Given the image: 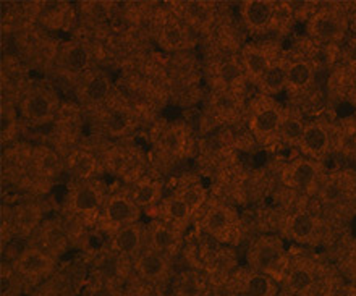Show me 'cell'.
I'll return each instance as SVG.
<instances>
[{
	"mask_svg": "<svg viewBox=\"0 0 356 296\" xmlns=\"http://www.w3.org/2000/svg\"><path fill=\"white\" fill-rule=\"evenodd\" d=\"M91 296H115V293H113L108 287H101V288L94 290V293Z\"/></svg>",
	"mask_w": 356,
	"mask_h": 296,
	"instance_id": "37",
	"label": "cell"
},
{
	"mask_svg": "<svg viewBox=\"0 0 356 296\" xmlns=\"http://www.w3.org/2000/svg\"><path fill=\"white\" fill-rule=\"evenodd\" d=\"M128 125V117L123 112H113L107 120V126L112 133H120Z\"/></svg>",
	"mask_w": 356,
	"mask_h": 296,
	"instance_id": "31",
	"label": "cell"
},
{
	"mask_svg": "<svg viewBox=\"0 0 356 296\" xmlns=\"http://www.w3.org/2000/svg\"><path fill=\"white\" fill-rule=\"evenodd\" d=\"M313 274L306 268H295L286 277L289 288L295 293H305L313 287Z\"/></svg>",
	"mask_w": 356,
	"mask_h": 296,
	"instance_id": "18",
	"label": "cell"
},
{
	"mask_svg": "<svg viewBox=\"0 0 356 296\" xmlns=\"http://www.w3.org/2000/svg\"><path fill=\"white\" fill-rule=\"evenodd\" d=\"M204 191H202L201 188H197V186H191V188H186L185 191H183L180 199L185 202V204L190 207L191 211H195L200 207L202 202H204Z\"/></svg>",
	"mask_w": 356,
	"mask_h": 296,
	"instance_id": "29",
	"label": "cell"
},
{
	"mask_svg": "<svg viewBox=\"0 0 356 296\" xmlns=\"http://www.w3.org/2000/svg\"><path fill=\"white\" fill-rule=\"evenodd\" d=\"M138 272L146 280H157L165 274L167 261L157 253H145L138 259Z\"/></svg>",
	"mask_w": 356,
	"mask_h": 296,
	"instance_id": "7",
	"label": "cell"
},
{
	"mask_svg": "<svg viewBox=\"0 0 356 296\" xmlns=\"http://www.w3.org/2000/svg\"><path fill=\"white\" fill-rule=\"evenodd\" d=\"M46 241L49 246L58 248V246H62L63 243H65V235H63L58 229H51V230H47V233H46Z\"/></svg>",
	"mask_w": 356,
	"mask_h": 296,
	"instance_id": "34",
	"label": "cell"
},
{
	"mask_svg": "<svg viewBox=\"0 0 356 296\" xmlns=\"http://www.w3.org/2000/svg\"><path fill=\"white\" fill-rule=\"evenodd\" d=\"M282 115L275 108H263L253 117V122H251V126L256 133L259 135H269V133H274L279 130L282 125Z\"/></svg>",
	"mask_w": 356,
	"mask_h": 296,
	"instance_id": "10",
	"label": "cell"
},
{
	"mask_svg": "<svg viewBox=\"0 0 356 296\" xmlns=\"http://www.w3.org/2000/svg\"><path fill=\"white\" fill-rule=\"evenodd\" d=\"M175 241V235L172 233L170 229H167V227H156L154 231H152V246L157 251H165L169 249L172 245H174Z\"/></svg>",
	"mask_w": 356,
	"mask_h": 296,
	"instance_id": "24",
	"label": "cell"
},
{
	"mask_svg": "<svg viewBox=\"0 0 356 296\" xmlns=\"http://www.w3.org/2000/svg\"><path fill=\"white\" fill-rule=\"evenodd\" d=\"M340 296H352V295H348V293H343V295H340Z\"/></svg>",
	"mask_w": 356,
	"mask_h": 296,
	"instance_id": "40",
	"label": "cell"
},
{
	"mask_svg": "<svg viewBox=\"0 0 356 296\" xmlns=\"http://www.w3.org/2000/svg\"><path fill=\"white\" fill-rule=\"evenodd\" d=\"M13 117L12 113L8 110H2V115H0V133H2V136H7L10 135V131H12L13 128Z\"/></svg>",
	"mask_w": 356,
	"mask_h": 296,
	"instance_id": "35",
	"label": "cell"
},
{
	"mask_svg": "<svg viewBox=\"0 0 356 296\" xmlns=\"http://www.w3.org/2000/svg\"><path fill=\"white\" fill-rule=\"evenodd\" d=\"M313 78V68L306 62H295L286 68V85L293 90H303Z\"/></svg>",
	"mask_w": 356,
	"mask_h": 296,
	"instance_id": "11",
	"label": "cell"
},
{
	"mask_svg": "<svg viewBox=\"0 0 356 296\" xmlns=\"http://www.w3.org/2000/svg\"><path fill=\"white\" fill-rule=\"evenodd\" d=\"M232 296H251V295L243 288V290H236V292L232 293Z\"/></svg>",
	"mask_w": 356,
	"mask_h": 296,
	"instance_id": "38",
	"label": "cell"
},
{
	"mask_svg": "<svg viewBox=\"0 0 356 296\" xmlns=\"http://www.w3.org/2000/svg\"><path fill=\"white\" fill-rule=\"evenodd\" d=\"M243 75V70L235 62H225L219 68V76L225 85H235Z\"/></svg>",
	"mask_w": 356,
	"mask_h": 296,
	"instance_id": "27",
	"label": "cell"
},
{
	"mask_svg": "<svg viewBox=\"0 0 356 296\" xmlns=\"http://www.w3.org/2000/svg\"><path fill=\"white\" fill-rule=\"evenodd\" d=\"M157 196V188L152 183H143L136 188L135 195H133V202L141 207H146L154 202Z\"/></svg>",
	"mask_w": 356,
	"mask_h": 296,
	"instance_id": "25",
	"label": "cell"
},
{
	"mask_svg": "<svg viewBox=\"0 0 356 296\" xmlns=\"http://www.w3.org/2000/svg\"><path fill=\"white\" fill-rule=\"evenodd\" d=\"M161 41L164 42L165 47L169 49H177L181 46L183 42V31L178 24H167V26L162 29Z\"/></svg>",
	"mask_w": 356,
	"mask_h": 296,
	"instance_id": "26",
	"label": "cell"
},
{
	"mask_svg": "<svg viewBox=\"0 0 356 296\" xmlns=\"http://www.w3.org/2000/svg\"><path fill=\"white\" fill-rule=\"evenodd\" d=\"M280 133L284 136V140L289 142H301L305 135V126L296 118H286V120L282 122Z\"/></svg>",
	"mask_w": 356,
	"mask_h": 296,
	"instance_id": "23",
	"label": "cell"
},
{
	"mask_svg": "<svg viewBox=\"0 0 356 296\" xmlns=\"http://www.w3.org/2000/svg\"><path fill=\"white\" fill-rule=\"evenodd\" d=\"M316 167L309 161H300L291 167V181L298 188H308L316 179Z\"/></svg>",
	"mask_w": 356,
	"mask_h": 296,
	"instance_id": "14",
	"label": "cell"
},
{
	"mask_svg": "<svg viewBox=\"0 0 356 296\" xmlns=\"http://www.w3.org/2000/svg\"><path fill=\"white\" fill-rule=\"evenodd\" d=\"M353 22H355V26H356V12H355V17H353Z\"/></svg>",
	"mask_w": 356,
	"mask_h": 296,
	"instance_id": "39",
	"label": "cell"
},
{
	"mask_svg": "<svg viewBox=\"0 0 356 296\" xmlns=\"http://www.w3.org/2000/svg\"><path fill=\"white\" fill-rule=\"evenodd\" d=\"M243 67L245 72L248 73L251 78H254V80H263V76L270 68V63L263 51L251 47L243 56Z\"/></svg>",
	"mask_w": 356,
	"mask_h": 296,
	"instance_id": "8",
	"label": "cell"
},
{
	"mask_svg": "<svg viewBox=\"0 0 356 296\" xmlns=\"http://www.w3.org/2000/svg\"><path fill=\"white\" fill-rule=\"evenodd\" d=\"M65 63L72 72H81L89 65V52L83 46H73L65 54Z\"/></svg>",
	"mask_w": 356,
	"mask_h": 296,
	"instance_id": "22",
	"label": "cell"
},
{
	"mask_svg": "<svg viewBox=\"0 0 356 296\" xmlns=\"http://www.w3.org/2000/svg\"><path fill=\"white\" fill-rule=\"evenodd\" d=\"M229 214H227V211L220 209V207L211 209L204 217V227L211 233H220V231H224L229 227Z\"/></svg>",
	"mask_w": 356,
	"mask_h": 296,
	"instance_id": "21",
	"label": "cell"
},
{
	"mask_svg": "<svg viewBox=\"0 0 356 296\" xmlns=\"http://www.w3.org/2000/svg\"><path fill=\"white\" fill-rule=\"evenodd\" d=\"M13 292V280L8 275H2L0 279V295L2 296H10Z\"/></svg>",
	"mask_w": 356,
	"mask_h": 296,
	"instance_id": "36",
	"label": "cell"
},
{
	"mask_svg": "<svg viewBox=\"0 0 356 296\" xmlns=\"http://www.w3.org/2000/svg\"><path fill=\"white\" fill-rule=\"evenodd\" d=\"M309 29L313 33V36L323 39V41H332V39L340 36L342 26H340L339 18L335 15L319 13L311 19Z\"/></svg>",
	"mask_w": 356,
	"mask_h": 296,
	"instance_id": "4",
	"label": "cell"
},
{
	"mask_svg": "<svg viewBox=\"0 0 356 296\" xmlns=\"http://www.w3.org/2000/svg\"><path fill=\"white\" fill-rule=\"evenodd\" d=\"M261 81L267 92L277 94L286 86V70L282 65H270Z\"/></svg>",
	"mask_w": 356,
	"mask_h": 296,
	"instance_id": "17",
	"label": "cell"
},
{
	"mask_svg": "<svg viewBox=\"0 0 356 296\" xmlns=\"http://www.w3.org/2000/svg\"><path fill=\"white\" fill-rule=\"evenodd\" d=\"M52 268V261L39 249H26L18 256L15 269L23 277H41Z\"/></svg>",
	"mask_w": 356,
	"mask_h": 296,
	"instance_id": "1",
	"label": "cell"
},
{
	"mask_svg": "<svg viewBox=\"0 0 356 296\" xmlns=\"http://www.w3.org/2000/svg\"><path fill=\"white\" fill-rule=\"evenodd\" d=\"M99 196L97 190H94L92 186H81L80 190H76V193L72 197L73 209L78 212H92L97 209L99 206Z\"/></svg>",
	"mask_w": 356,
	"mask_h": 296,
	"instance_id": "12",
	"label": "cell"
},
{
	"mask_svg": "<svg viewBox=\"0 0 356 296\" xmlns=\"http://www.w3.org/2000/svg\"><path fill=\"white\" fill-rule=\"evenodd\" d=\"M243 17L251 28L263 29L269 26L272 18H274V7L266 0H250L243 7Z\"/></svg>",
	"mask_w": 356,
	"mask_h": 296,
	"instance_id": "3",
	"label": "cell"
},
{
	"mask_svg": "<svg viewBox=\"0 0 356 296\" xmlns=\"http://www.w3.org/2000/svg\"><path fill=\"white\" fill-rule=\"evenodd\" d=\"M70 170L78 179H88L96 170V161L88 152H75L70 157Z\"/></svg>",
	"mask_w": 356,
	"mask_h": 296,
	"instance_id": "16",
	"label": "cell"
},
{
	"mask_svg": "<svg viewBox=\"0 0 356 296\" xmlns=\"http://www.w3.org/2000/svg\"><path fill=\"white\" fill-rule=\"evenodd\" d=\"M282 263H284V256H282L280 246L270 240L259 241L251 254V265H254L261 272H272Z\"/></svg>",
	"mask_w": 356,
	"mask_h": 296,
	"instance_id": "2",
	"label": "cell"
},
{
	"mask_svg": "<svg viewBox=\"0 0 356 296\" xmlns=\"http://www.w3.org/2000/svg\"><path fill=\"white\" fill-rule=\"evenodd\" d=\"M141 243V231L136 227H122L113 236V248L120 254H131L140 248Z\"/></svg>",
	"mask_w": 356,
	"mask_h": 296,
	"instance_id": "9",
	"label": "cell"
},
{
	"mask_svg": "<svg viewBox=\"0 0 356 296\" xmlns=\"http://www.w3.org/2000/svg\"><path fill=\"white\" fill-rule=\"evenodd\" d=\"M111 91V83L106 76H94L86 85L85 94L91 102H102L108 96Z\"/></svg>",
	"mask_w": 356,
	"mask_h": 296,
	"instance_id": "20",
	"label": "cell"
},
{
	"mask_svg": "<svg viewBox=\"0 0 356 296\" xmlns=\"http://www.w3.org/2000/svg\"><path fill=\"white\" fill-rule=\"evenodd\" d=\"M245 290L251 296H272L274 295V285H272L270 279L264 274H254L250 275L245 283Z\"/></svg>",
	"mask_w": 356,
	"mask_h": 296,
	"instance_id": "19",
	"label": "cell"
},
{
	"mask_svg": "<svg viewBox=\"0 0 356 296\" xmlns=\"http://www.w3.org/2000/svg\"><path fill=\"white\" fill-rule=\"evenodd\" d=\"M314 227V219L308 214V212H298V214H295L290 220V233L293 235L296 240H306L313 235Z\"/></svg>",
	"mask_w": 356,
	"mask_h": 296,
	"instance_id": "15",
	"label": "cell"
},
{
	"mask_svg": "<svg viewBox=\"0 0 356 296\" xmlns=\"http://www.w3.org/2000/svg\"><path fill=\"white\" fill-rule=\"evenodd\" d=\"M327 145H329V135L323 126L318 125V123L305 126L303 140L300 142V146L303 147V151H306L311 156H319L327 149Z\"/></svg>",
	"mask_w": 356,
	"mask_h": 296,
	"instance_id": "5",
	"label": "cell"
},
{
	"mask_svg": "<svg viewBox=\"0 0 356 296\" xmlns=\"http://www.w3.org/2000/svg\"><path fill=\"white\" fill-rule=\"evenodd\" d=\"M135 206H133L128 199H125V197H112L106 206V217L108 222H112V224H128V222L135 219Z\"/></svg>",
	"mask_w": 356,
	"mask_h": 296,
	"instance_id": "6",
	"label": "cell"
},
{
	"mask_svg": "<svg viewBox=\"0 0 356 296\" xmlns=\"http://www.w3.org/2000/svg\"><path fill=\"white\" fill-rule=\"evenodd\" d=\"M164 145H165L167 149L172 151V152L180 151V147H181V135H180V131H178V130L167 131L165 136H164Z\"/></svg>",
	"mask_w": 356,
	"mask_h": 296,
	"instance_id": "32",
	"label": "cell"
},
{
	"mask_svg": "<svg viewBox=\"0 0 356 296\" xmlns=\"http://www.w3.org/2000/svg\"><path fill=\"white\" fill-rule=\"evenodd\" d=\"M186 12L193 19H195V22H200V23L206 22V19L209 18V8H207L204 3H200V2L188 3Z\"/></svg>",
	"mask_w": 356,
	"mask_h": 296,
	"instance_id": "30",
	"label": "cell"
},
{
	"mask_svg": "<svg viewBox=\"0 0 356 296\" xmlns=\"http://www.w3.org/2000/svg\"><path fill=\"white\" fill-rule=\"evenodd\" d=\"M167 214H169L170 219L181 222L190 217L191 209L180 199V197H177V199H172L167 202Z\"/></svg>",
	"mask_w": 356,
	"mask_h": 296,
	"instance_id": "28",
	"label": "cell"
},
{
	"mask_svg": "<svg viewBox=\"0 0 356 296\" xmlns=\"http://www.w3.org/2000/svg\"><path fill=\"white\" fill-rule=\"evenodd\" d=\"M52 104L46 96L42 94H33L26 99L24 102V113L31 120H44L51 115Z\"/></svg>",
	"mask_w": 356,
	"mask_h": 296,
	"instance_id": "13",
	"label": "cell"
},
{
	"mask_svg": "<svg viewBox=\"0 0 356 296\" xmlns=\"http://www.w3.org/2000/svg\"><path fill=\"white\" fill-rule=\"evenodd\" d=\"M39 167H41L42 172H47V174H52V172L57 170L58 167V157L54 154V152H46L39 161Z\"/></svg>",
	"mask_w": 356,
	"mask_h": 296,
	"instance_id": "33",
	"label": "cell"
}]
</instances>
